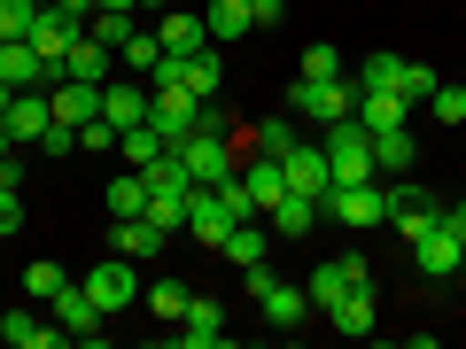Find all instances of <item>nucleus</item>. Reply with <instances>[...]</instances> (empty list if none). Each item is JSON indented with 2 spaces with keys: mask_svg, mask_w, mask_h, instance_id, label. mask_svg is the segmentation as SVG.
Returning <instances> with one entry per match:
<instances>
[{
  "mask_svg": "<svg viewBox=\"0 0 466 349\" xmlns=\"http://www.w3.org/2000/svg\"><path fill=\"white\" fill-rule=\"evenodd\" d=\"M8 148H16V140H8V125H0V155H8Z\"/></svg>",
  "mask_w": 466,
  "mask_h": 349,
  "instance_id": "obj_49",
  "label": "nucleus"
},
{
  "mask_svg": "<svg viewBox=\"0 0 466 349\" xmlns=\"http://www.w3.org/2000/svg\"><path fill=\"white\" fill-rule=\"evenodd\" d=\"M8 101H16V85H8V78H0V116H8Z\"/></svg>",
  "mask_w": 466,
  "mask_h": 349,
  "instance_id": "obj_48",
  "label": "nucleus"
},
{
  "mask_svg": "<svg viewBox=\"0 0 466 349\" xmlns=\"http://www.w3.org/2000/svg\"><path fill=\"white\" fill-rule=\"evenodd\" d=\"M78 287H86V295H94V303H101L109 318H116V311H133V303H140V272H133V256H116V249H109V264H94V272H86Z\"/></svg>",
  "mask_w": 466,
  "mask_h": 349,
  "instance_id": "obj_8",
  "label": "nucleus"
},
{
  "mask_svg": "<svg viewBox=\"0 0 466 349\" xmlns=\"http://www.w3.org/2000/svg\"><path fill=\"white\" fill-rule=\"evenodd\" d=\"M412 155H420V140H412V125H397V133H373V171H412Z\"/></svg>",
  "mask_w": 466,
  "mask_h": 349,
  "instance_id": "obj_29",
  "label": "nucleus"
},
{
  "mask_svg": "<svg viewBox=\"0 0 466 349\" xmlns=\"http://www.w3.org/2000/svg\"><path fill=\"white\" fill-rule=\"evenodd\" d=\"M101 116H109L116 133L148 125V85H133V78H109V85H101Z\"/></svg>",
  "mask_w": 466,
  "mask_h": 349,
  "instance_id": "obj_19",
  "label": "nucleus"
},
{
  "mask_svg": "<svg viewBox=\"0 0 466 349\" xmlns=\"http://www.w3.org/2000/svg\"><path fill=\"white\" fill-rule=\"evenodd\" d=\"M116 63L133 70V78H148V70L164 63V39H156V32H133V39H125V47H116Z\"/></svg>",
  "mask_w": 466,
  "mask_h": 349,
  "instance_id": "obj_35",
  "label": "nucleus"
},
{
  "mask_svg": "<svg viewBox=\"0 0 466 349\" xmlns=\"http://www.w3.org/2000/svg\"><path fill=\"white\" fill-rule=\"evenodd\" d=\"M109 55H116V47H101L94 32H78V39H70V55H63V78H86V85H109Z\"/></svg>",
  "mask_w": 466,
  "mask_h": 349,
  "instance_id": "obj_24",
  "label": "nucleus"
},
{
  "mask_svg": "<svg viewBox=\"0 0 466 349\" xmlns=\"http://www.w3.org/2000/svg\"><path fill=\"white\" fill-rule=\"evenodd\" d=\"M140 179H148V217L164 233H187V202H195V171L179 164V148L171 155H156L148 171H140Z\"/></svg>",
  "mask_w": 466,
  "mask_h": 349,
  "instance_id": "obj_1",
  "label": "nucleus"
},
{
  "mask_svg": "<svg viewBox=\"0 0 466 349\" xmlns=\"http://www.w3.org/2000/svg\"><path fill=\"white\" fill-rule=\"evenodd\" d=\"M389 225H397L404 241H420V233L443 225V202H435L420 179H397V186H389Z\"/></svg>",
  "mask_w": 466,
  "mask_h": 349,
  "instance_id": "obj_9",
  "label": "nucleus"
},
{
  "mask_svg": "<svg viewBox=\"0 0 466 349\" xmlns=\"http://www.w3.org/2000/svg\"><path fill=\"white\" fill-rule=\"evenodd\" d=\"M101 202H109V217H148V179L140 171H116Z\"/></svg>",
  "mask_w": 466,
  "mask_h": 349,
  "instance_id": "obj_31",
  "label": "nucleus"
},
{
  "mask_svg": "<svg viewBox=\"0 0 466 349\" xmlns=\"http://www.w3.org/2000/svg\"><path fill=\"white\" fill-rule=\"evenodd\" d=\"M257 8V24H288V0H249Z\"/></svg>",
  "mask_w": 466,
  "mask_h": 349,
  "instance_id": "obj_45",
  "label": "nucleus"
},
{
  "mask_svg": "<svg viewBox=\"0 0 466 349\" xmlns=\"http://www.w3.org/2000/svg\"><path fill=\"white\" fill-rule=\"evenodd\" d=\"M70 148H78V125H63V116H55L47 133H39V155L55 164V155H70Z\"/></svg>",
  "mask_w": 466,
  "mask_h": 349,
  "instance_id": "obj_43",
  "label": "nucleus"
},
{
  "mask_svg": "<svg viewBox=\"0 0 466 349\" xmlns=\"http://www.w3.org/2000/svg\"><path fill=\"white\" fill-rule=\"evenodd\" d=\"M358 109V78H296V116L311 125H334V116Z\"/></svg>",
  "mask_w": 466,
  "mask_h": 349,
  "instance_id": "obj_11",
  "label": "nucleus"
},
{
  "mask_svg": "<svg viewBox=\"0 0 466 349\" xmlns=\"http://www.w3.org/2000/svg\"><path fill=\"white\" fill-rule=\"evenodd\" d=\"M358 125H366V133H397V125H412V101H404V94H373V85H358Z\"/></svg>",
  "mask_w": 466,
  "mask_h": 349,
  "instance_id": "obj_23",
  "label": "nucleus"
},
{
  "mask_svg": "<svg viewBox=\"0 0 466 349\" xmlns=\"http://www.w3.org/2000/svg\"><path fill=\"white\" fill-rule=\"evenodd\" d=\"M249 295H257V311H265V326H280V334H296L303 318H311V287H288L272 264H249Z\"/></svg>",
  "mask_w": 466,
  "mask_h": 349,
  "instance_id": "obj_3",
  "label": "nucleus"
},
{
  "mask_svg": "<svg viewBox=\"0 0 466 349\" xmlns=\"http://www.w3.org/2000/svg\"><path fill=\"white\" fill-rule=\"evenodd\" d=\"M265 217H272V233H280V241H303V233L319 225V202H311V194H296V186H288V194L272 202Z\"/></svg>",
  "mask_w": 466,
  "mask_h": 349,
  "instance_id": "obj_25",
  "label": "nucleus"
},
{
  "mask_svg": "<svg viewBox=\"0 0 466 349\" xmlns=\"http://www.w3.org/2000/svg\"><path fill=\"white\" fill-rule=\"evenodd\" d=\"M0 125H8V140H16V148H39V133L55 125V101H47V85H32V94H16Z\"/></svg>",
  "mask_w": 466,
  "mask_h": 349,
  "instance_id": "obj_14",
  "label": "nucleus"
},
{
  "mask_svg": "<svg viewBox=\"0 0 466 349\" xmlns=\"http://www.w3.org/2000/svg\"><path fill=\"white\" fill-rule=\"evenodd\" d=\"M241 186H249V202H257V210H272V202L288 194V171H280V155H249Z\"/></svg>",
  "mask_w": 466,
  "mask_h": 349,
  "instance_id": "obj_27",
  "label": "nucleus"
},
{
  "mask_svg": "<svg viewBox=\"0 0 466 349\" xmlns=\"http://www.w3.org/2000/svg\"><path fill=\"white\" fill-rule=\"evenodd\" d=\"M202 24H210L218 47H233L241 32H257V8H249V0H210V8H202Z\"/></svg>",
  "mask_w": 466,
  "mask_h": 349,
  "instance_id": "obj_26",
  "label": "nucleus"
},
{
  "mask_svg": "<svg viewBox=\"0 0 466 349\" xmlns=\"http://www.w3.org/2000/svg\"><path fill=\"white\" fill-rule=\"evenodd\" d=\"M179 164L195 171V186H226L233 179V133L218 125V116H210V125H195V133L179 140Z\"/></svg>",
  "mask_w": 466,
  "mask_h": 349,
  "instance_id": "obj_4",
  "label": "nucleus"
},
{
  "mask_svg": "<svg viewBox=\"0 0 466 349\" xmlns=\"http://www.w3.org/2000/svg\"><path fill=\"white\" fill-rule=\"evenodd\" d=\"M210 116H218V109H210L202 94H187V85H148V125L171 140V148H179L195 125H210Z\"/></svg>",
  "mask_w": 466,
  "mask_h": 349,
  "instance_id": "obj_5",
  "label": "nucleus"
},
{
  "mask_svg": "<svg viewBox=\"0 0 466 349\" xmlns=\"http://www.w3.org/2000/svg\"><path fill=\"white\" fill-rule=\"evenodd\" d=\"M319 217H334V225H350V233H366V225H389V194L381 186H327L319 194Z\"/></svg>",
  "mask_w": 466,
  "mask_h": 349,
  "instance_id": "obj_7",
  "label": "nucleus"
},
{
  "mask_svg": "<svg viewBox=\"0 0 466 349\" xmlns=\"http://www.w3.org/2000/svg\"><path fill=\"white\" fill-rule=\"evenodd\" d=\"M156 39H164V55H202V47H218L210 24H202V16H179V8L156 16Z\"/></svg>",
  "mask_w": 466,
  "mask_h": 349,
  "instance_id": "obj_22",
  "label": "nucleus"
},
{
  "mask_svg": "<svg viewBox=\"0 0 466 349\" xmlns=\"http://www.w3.org/2000/svg\"><path fill=\"white\" fill-rule=\"evenodd\" d=\"M0 342L8 349H55V342H70L55 318H39V311H0Z\"/></svg>",
  "mask_w": 466,
  "mask_h": 349,
  "instance_id": "obj_18",
  "label": "nucleus"
},
{
  "mask_svg": "<svg viewBox=\"0 0 466 349\" xmlns=\"http://www.w3.org/2000/svg\"><path fill=\"white\" fill-rule=\"evenodd\" d=\"M319 148H327V171H334V186H366V179H373V133L358 125V109H350V116H334Z\"/></svg>",
  "mask_w": 466,
  "mask_h": 349,
  "instance_id": "obj_2",
  "label": "nucleus"
},
{
  "mask_svg": "<svg viewBox=\"0 0 466 349\" xmlns=\"http://www.w3.org/2000/svg\"><path fill=\"white\" fill-rule=\"evenodd\" d=\"M78 148L109 155V148H116V125H109V116H86V125H78Z\"/></svg>",
  "mask_w": 466,
  "mask_h": 349,
  "instance_id": "obj_42",
  "label": "nucleus"
},
{
  "mask_svg": "<svg viewBox=\"0 0 466 349\" xmlns=\"http://www.w3.org/2000/svg\"><path fill=\"white\" fill-rule=\"evenodd\" d=\"M443 225H459V233H466V194H459V202L443 210Z\"/></svg>",
  "mask_w": 466,
  "mask_h": 349,
  "instance_id": "obj_46",
  "label": "nucleus"
},
{
  "mask_svg": "<svg viewBox=\"0 0 466 349\" xmlns=\"http://www.w3.org/2000/svg\"><path fill=\"white\" fill-rule=\"evenodd\" d=\"M358 85H373V94H404L420 109V101L435 94V70L428 63H404V55H366V63H358Z\"/></svg>",
  "mask_w": 466,
  "mask_h": 349,
  "instance_id": "obj_6",
  "label": "nucleus"
},
{
  "mask_svg": "<svg viewBox=\"0 0 466 349\" xmlns=\"http://www.w3.org/2000/svg\"><path fill=\"white\" fill-rule=\"evenodd\" d=\"M78 32H86V24H70L63 8H39V16H32V32H24V39H32V47H39V63H47L55 78H63V55H70V39H78Z\"/></svg>",
  "mask_w": 466,
  "mask_h": 349,
  "instance_id": "obj_15",
  "label": "nucleus"
},
{
  "mask_svg": "<svg viewBox=\"0 0 466 349\" xmlns=\"http://www.w3.org/2000/svg\"><path fill=\"white\" fill-rule=\"evenodd\" d=\"M249 148L257 155H288V148H296V125H288V116H265V125L249 133Z\"/></svg>",
  "mask_w": 466,
  "mask_h": 349,
  "instance_id": "obj_37",
  "label": "nucleus"
},
{
  "mask_svg": "<svg viewBox=\"0 0 466 349\" xmlns=\"http://www.w3.org/2000/svg\"><path fill=\"white\" fill-rule=\"evenodd\" d=\"M303 287H311V311H334L350 287H366V295H373V264H366V256H327Z\"/></svg>",
  "mask_w": 466,
  "mask_h": 349,
  "instance_id": "obj_10",
  "label": "nucleus"
},
{
  "mask_svg": "<svg viewBox=\"0 0 466 349\" xmlns=\"http://www.w3.org/2000/svg\"><path fill=\"white\" fill-rule=\"evenodd\" d=\"M218 249H226V264H241V272H249V264H265V233H257L249 217H241V225H233L226 241H218Z\"/></svg>",
  "mask_w": 466,
  "mask_h": 349,
  "instance_id": "obj_33",
  "label": "nucleus"
},
{
  "mask_svg": "<svg viewBox=\"0 0 466 349\" xmlns=\"http://www.w3.org/2000/svg\"><path fill=\"white\" fill-rule=\"evenodd\" d=\"M412 249H420V272H428V280H451V272L466 264V233L459 225H435V233H420Z\"/></svg>",
  "mask_w": 466,
  "mask_h": 349,
  "instance_id": "obj_16",
  "label": "nucleus"
},
{
  "mask_svg": "<svg viewBox=\"0 0 466 349\" xmlns=\"http://www.w3.org/2000/svg\"><path fill=\"white\" fill-rule=\"evenodd\" d=\"M280 171H288V186H296V194H311V202L334 186V171H327V148H303V140L280 155Z\"/></svg>",
  "mask_w": 466,
  "mask_h": 349,
  "instance_id": "obj_20",
  "label": "nucleus"
},
{
  "mask_svg": "<svg viewBox=\"0 0 466 349\" xmlns=\"http://www.w3.org/2000/svg\"><path fill=\"white\" fill-rule=\"evenodd\" d=\"M39 16V0H0V39H24Z\"/></svg>",
  "mask_w": 466,
  "mask_h": 349,
  "instance_id": "obj_39",
  "label": "nucleus"
},
{
  "mask_svg": "<svg viewBox=\"0 0 466 349\" xmlns=\"http://www.w3.org/2000/svg\"><path fill=\"white\" fill-rule=\"evenodd\" d=\"M24 233V186H0V241Z\"/></svg>",
  "mask_w": 466,
  "mask_h": 349,
  "instance_id": "obj_40",
  "label": "nucleus"
},
{
  "mask_svg": "<svg viewBox=\"0 0 466 349\" xmlns=\"http://www.w3.org/2000/svg\"><path fill=\"white\" fill-rule=\"evenodd\" d=\"M63 287H70L63 264H24V295H32V303H55Z\"/></svg>",
  "mask_w": 466,
  "mask_h": 349,
  "instance_id": "obj_36",
  "label": "nucleus"
},
{
  "mask_svg": "<svg viewBox=\"0 0 466 349\" xmlns=\"http://www.w3.org/2000/svg\"><path fill=\"white\" fill-rule=\"evenodd\" d=\"M334 334H350V342H366V334H373V295H366V287H350V295L342 303H334Z\"/></svg>",
  "mask_w": 466,
  "mask_h": 349,
  "instance_id": "obj_30",
  "label": "nucleus"
},
{
  "mask_svg": "<svg viewBox=\"0 0 466 349\" xmlns=\"http://www.w3.org/2000/svg\"><path fill=\"white\" fill-rule=\"evenodd\" d=\"M164 8H171V0H140V16H164Z\"/></svg>",
  "mask_w": 466,
  "mask_h": 349,
  "instance_id": "obj_47",
  "label": "nucleus"
},
{
  "mask_svg": "<svg viewBox=\"0 0 466 349\" xmlns=\"http://www.w3.org/2000/svg\"><path fill=\"white\" fill-rule=\"evenodd\" d=\"M116 155H125V171H148L156 155H171V140L156 125H133V133H116Z\"/></svg>",
  "mask_w": 466,
  "mask_h": 349,
  "instance_id": "obj_28",
  "label": "nucleus"
},
{
  "mask_svg": "<svg viewBox=\"0 0 466 349\" xmlns=\"http://www.w3.org/2000/svg\"><path fill=\"white\" fill-rule=\"evenodd\" d=\"M140 303H148V311L164 318V326H179V318H187V303H195V295H187L179 280H156V287H140Z\"/></svg>",
  "mask_w": 466,
  "mask_h": 349,
  "instance_id": "obj_32",
  "label": "nucleus"
},
{
  "mask_svg": "<svg viewBox=\"0 0 466 349\" xmlns=\"http://www.w3.org/2000/svg\"><path fill=\"white\" fill-rule=\"evenodd\" d=\"M39 8H55V0H39Z\"/></svg>",
  "mask_w": 466,
  "mask_h": 349,
  "instance_id": "obj_50",
  "label": "nucleus"
},
{
  "mask_svg": "<svg viewBox=\"0 0 466 349\" xmlns=\"http://www.w3.org/2000/svg\"><path fill=\"white\" fill-rule=\"evenodd\" d=\"M0 78L16 85V94H32V85H55V70L39 63L32 39H0Z\"/></svg>",
  "mask_w": 466,
  "mask_h": 349,
  "instance_id": "obj_17",
  "label": "nucleus"
},
{
  "mask_svg": "<svg viewBox=\"0 0 466 349\" xmlns=\"http://www.w3.org/2000/svg\"><path fill=\"white\" fill-rule=\"evenodd\" d=\"M428 116H435V125H466V85H443V78H435Z\"/></svg>",
  "mask_w": 466,
  "mask_h": 349,
  "instance_id": "obj_38",
  "label": "nucleus"
},
{
  "mask_svg": "<svg viewBox=\"0 0 466 349\" xmlns=\"http://www.w3.org/2000/svg\"><path fill=\"white\" fill-rule=\"evenodd\" d=\"M303 78H342V55L319 39V47H303Z\"/></svg>",
  "mask_w": 466,
  "mask_h": 349,
  "instance_id": "obj_41",
  "label": "nucleus"
},
{
  "mask_svg": "<svg viewBox=\"0 0 466 349\" xmlns=\"http://www.w3.org/2000/svg\"><path fill=\"white\" fill-rule=\"evenodd\" d=\"M109 249L133 256V264H156V256L171 249V233L156 225V217H109Z\"/></svg>",
  "mask_w": 466,
  "mask_h": 349,
  "instance_id": "obj_13",
  "label": "nucleus"
},
{
  "mask_svg": "<svg viewBox=\"0 0 466 349\" xmlns=\"http://www.w3.org/2000/svg\"><path fill=\"white\" fill-rule=\"evenodd\" d=\"M0 186H24V155H16V148L0 155Z\"/></svg>",
  "mask_w": 466,
  "mask_h": 349,
  "instance_id": "obj_44",
  "label": "nucleus"
},
{
  "mask_svg": "<svg viewBox=\"0 0 466 349\" xmlns=\"http://www.w3.org/2000/svg\"><path fill=\"white\" fill-rule=\"evenodd\" d=\"M86 32H94L101 47H125V39L140 32V16H133V8H94V24H86Z\"/></svg>",
  "mask_w": 466,
  "mask_h": 349,
  "instance_id": "obj_34",
  "label": "nucleus"
},
{
  "mask_svg": "<svg viewBox=\"0 0 466 349\" xmlns=\"http://www.w3.org/2000/svg\"><path fill=\"white\" fill-rule=\"evenodd\" d=\"M47 311H55V326H63V334H70V342H101V334H109V311H101V303H94V295H86V287H78V280H70V287H63V295H55V303H47Z\"/></svg>",
  "mask_w": 466,
  "mask_h": 349,
  "instance_id": "obj_12",
  "label": "nucleus"
},
{
  "mask_svg": "<svg viewBox=\"0 0 466 349\" xmlns=\"http://www.w3.org/2000/svg\"><path fill=\"white\" fill-rule=\"evenodd\" d=\"M179 342L187 349H226V311H218L210 295H195V303H187V318H179Z\"/></svg>",
  "mask_w": 466,
  "mask_h": 349,
  "instance_id": "obj_21",
  "label": "nucleus"
}]
</instances>
